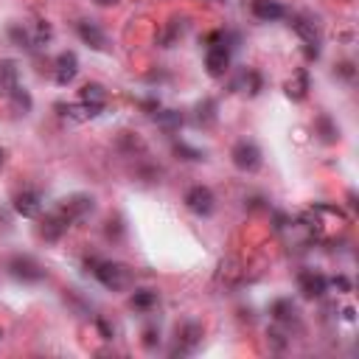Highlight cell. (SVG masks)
<instances>
[{
	"mask_svg": "<svg viewBox=\"0 0 359 359\" xmlns=\"http://www.w3.org/2000/svg\"><path fill=\"white\" fill-rule=\"evenodd\" d=\"M20 87V67L14 59H0V93L8 98Z\"/></svg>",
	"mask_w": 359,
	"mask_h": 359,
	"instance_id": "obj_16",
	"label": "cell"
},
{
	"mask_svg": "<svg viewBox=\"0 0 359 359\" xmlns=\"http://www.w3.org/2000/svg\"><path fill=\"white\" fill-rule=\"evenodd\" d=\"M328 286H334V289H337V292H342V294H345V292H351V280H348L345 275H334V278L328 280Z\"/></svg>",
	"mask_w": 359,
	"mask_h": 359,
	"instance_id": "obj_28",
	"label": "cell"
},
{
	"mask_svg": "<svg viewBox=\"0 0 359 359\" xmlns=\"http://www.w3.org/2000/svg\"><path fill=\"white\" fill-rule=\"evenodd\" d=\"M250 11L261 22H275V20H283L286 17V6L280 0H252L250 3Z\"/></svg>",
	"mask_w": 359,
	"mask_h": 359,
	"instance_id": "obj_15",
	"label": "cell"
},
{
	"mask_svg": "<svg viewBox=\"0 0 359 359\" xmlns=\"http://www.w3.org/2000/svg\"><path fill=\"white\" fill-rule=\"evenodd\" d=\"M79 101H81L93 115H98V112L107 107V90H104V84L87 81V84L79 90Z\"/></svg>",
	"mask_w": 359,
	"mask_h": 359,
	"instance_id": "obj_12",
	"label": "cell"
},
{
	"mask_svg": "<svg viewBox=\"0 0 359 359\" xmlns=\"http://www.w3.org/2000/svg\"><path fill=\"white\" fill-rule=\"evenodd\" d=\"M93 275L98 278V283L109 292H121L132 283V269L121 261H95L93 264Z\"/></svg>",
	"mask_w": 359,
	"mask_h": 359,
	"instance_id": "obj_2",
	"label": "cell"
},
{
	"mask_svg": "<svg viewBox=\"0 0 359 359\" xmlns=\"http://www.w3.org/2000/svg\"><path fill=\"white\" fill-rule=\"evenodd\" d=\"M76 34H79V39H81L84 45H90V48H95V50H107V48H109L104 28H101L98 22H93V20H81V22L76 25Z\"/></svg>",
	"mask_w": 359,
	"mask_h": 359,
	"instance_id": "obj_11",
	"label": "cell"
},
{
	"mask_svg": "<svg viewBox=\"0 0 359 359\" xmlns=\"http://www.w3.org/2000/svg\"><path fill=\"white\" fill-rule=\"evenodd\" d=\"M154 303H157V292H154V289H135V294H132V309L149 311Z\"/></svg>",
	"mask_w": 359,
	"mask_h": 359,
	"instance_id": "obj_24",
	"label": "cell"
},
{
	"mask_svg": "<svg viewBox=\"0 0 359 359\" xmlns=\"http://www.w3.org/2000/svg\"><path fill=\"white\" fill-rule=\"evenodd\" d=\"M199 339H202V325H199V323H182V325L177 328V348H180L182 353L194 351V348L199 345Z\"/></svg>",
	"mask_w": 359,
	"mask_h": 359,
	"instance_id": "obj_17",
	"label": "cell"
},
{
	"mask_svg": "<svg viewBox=\"0 0 359 359\" xmlns=\"http://www.w3.org/2000/svg\"><path fill=\"white\" fill-rule=\"evenodd\" d=\"M8 34L20 42V48L34 50V48H39V45H45V42L50 39V25H48V22H36V25H14Z\"/></svg>",
	"mask_w": 359,
	"mask_h": 359,
	"instance_id": "obj_5",
	"label": "cell"
},
{
	"mask_svg": "<svg viewBox=\"0 0 359 359\" xmlns=\"http://www.w3.org/2000/svg\"><path fill=\"white\" fill-rule=\"evenodd\" d=\"M269 314H272L280 325H292V323H297V306L292 303V297H280V300H275V303L269 306Z\"/></svg>",
	"mask_w": 359,
	"mask_h": 359,
	"instance_id": "obj_19",
	"label": "cell"
},
{
	"mask_svg": "<svg viewBox=\"0 0 359 359\" xmlns=\"http://www.w3.org/2000/svg\"><path fill=\"white\" fill-rule=\"evenodd\" d=\"M3 163H6V149L0 146V168H3Z\"/></svg>",
	"mask_w": 359,
	"mask_h": 359,
	"instance_id": "obj_30",
	"label": "cell"
},
{
	"mask_svg": "<svg viewBox=\"0 0 359 359\" xmlns=\"http://www.w3.org/2000/svg\"><path fill=\"white\" fill-rule=\"evenodd\" d=\"M8 104H11V109H14L17 115H28L34 101H31V93H28L22 84H20V87H17V90L8 95Z\"/></svg>",
	"mask_w": 359,
	"mask_h": 359,
	"instance_id": "obj_22",
	"label": "cell"
},
{
	"mask_svg": "<svg viewBox=\"0 0 359 359\" xmlns=\"http://www.w3.org/2000/svg\"><path fill=\"white\" fill-rule=\"evenodd\" d=\"M292 28L306 42V56L317 59V53H320V31H317V25L309 17H292Z\"/></svg>",
	"mask_w": 359,
	"mask_h": 359,
	"instance_id": "obj_8",
	"label": "cell"
},
{
	"mask_svg": "<svg viewBox=\"0 0 359 359\" xmlns=\"http://www.w3.org/2000/svg\"><path fill=\"white\" fill-rule=\"evenodd\" d=\"M233 90L255 95V93L261 90V76H258V70H252V67H241L238 76L233 79Z\"/></svg>",
	"mask_w": 359,
	"mask_h": 359,
	"instance_id": "obj_18",
	"label": "cell"
},
{
	"mask_svg": "<svg viewBox=\"0 0 359 359\" xmlns=\"http://www.w3.org/2000/svg\"><path fill=\"white\" fill-rule=\"evenodd\" d=\"M157 345H160V331H157V328H146V331H143V348L154 351Z\"/></svg>",
	"mask_w": 359,
	"mask_h": 359,
	"instance_id": "obj_27",
	"label": "cell"
},
{
	"mask_svg": "<svg viewBox=\"0 0 359 359\" xmlns=\"http://www.w3.org/2000/svg\"><path fill=\"white\" fill-rule=\"evenodd\" d=\"M67 227H70V222H67V216L56 208L53 213H48L45 219H42V227H39V236L45 238V241H59L65 233H67Z\"/></svg>",
	"mask_w": 359,
	"mask_h": 359,
	"instance_id": "obj_14",
	"label": "cell"
},
{
	"mask_svg": "<svg viewBox=\"0 0 359 359\" xmlns=\"http://www.w3.org/2000/svg\"><path fill=\"white\" fill-rule=\"evenodd\" d=\"M309 93V73L306 70H297L289 81H286V95L294 98V101H303Z\"/></svg>",
	"mask_w": 359,
	"mask_h": 359,
	"instance_id": "obj_21",
	"label": "cell"
},
{
	"mask_svg": "<svg viewBox=\"0 0 359 359\" xmlns=\"http://www.w3.org/2000/svg\"><path fill=\"white\" fill-rule=\"evenodd\" d=\"M213 118H216V101L205 98V101L196 107V121H199V123H210Z\"/></svg>",
	"mask_w": 359,
	"mask_h": 359,
	"instance_id": "obj_25",
	"label": "cell"
},
{
	"mask_svg": "<svg viewBox=\"0 0 359 359\" xmlns=\"http://www.w3.org/2000/svg\"><path fill=\"white\" fill-rule=\"evenodd\" d=\"M230 53H233L230 34H224V31L210 34V45L205 50V70H208V76L222 79L230 70Z\"/></svg>",
	"mask_w": 359,
	"mask_h": 359,
	"instance_id": "obj_1",
	"label": "cell"
},
{
	"mask_svg": "<svg viewBox=\"0 0 359 359\" xmlns=\"http://www.w3.org/2000/svg\"><path fill=\"white\" fill-rule=\"evenodd\" d=\"M230 160H233V165L238 168V171H247V174H252V171H258L261 168V149L252 143V140H236L233 143V149H230Z\"/></svg>",
	"mask_w": 359,
	"mask_h": 359,
	"instance_id": "obj_3",
	"label": "cell"
},
{
	"mask_svg": "<svg viewBox=\"0 0 359 359\" xmlns=\"http://www.w3.org/2000/svg\"><path fill=\"white\" fill-rule=\"evenodd\" d=\"M154 121H157V126H160L163 132H168V135L182 126V115H180L177 109H160V112L154 115Z\"/></svg>",
	"mask_w": 359,
	"mask_h": 359,
	"instance_id": "obj_23",
	"label": "cell"
},
{
	"mask_svg": "<svg viewBox=\"0 0 359 359\" xmlns=\"http://www.w3.org/2000/svg\"><path fill=\"white\" fill-rule=\"evenodd\" d=\"M0 339H3V328H0Z\"/></svg>",
	"mask_w": 359,
	"mask_h": 359,
	"instance_id": "obj_31",
	"label": "cell"
},
{
	"mask_svg": "<svg viewBox=\"0 0 359 359\" xmlns=\"http://www.w3.org/2000/svg\"><path fill=\"white\" fill-rule=\"evenodd\" d=\"M185 208L191 210V213H196V216H210L213 213V208H216V196H213V191L208 188V185H191L188 191H185Z\"/></svg>",
	"mask_w": 359,
	"mask_h": 359,
	"instance_id": "obj_6",
	"label": "cell"
},
{
	"mask_svg": "<svg viewBox=\"0 0 359 359\" xmlns=\"http://www.w3.org/2000/svg\"><path fill=\"white\" fill-rule=\"evenodd\" d=\"M59 210L67 216V222L73 224V222H81V219H87L93 210H95V199L90 196V194H70V196H65L62 202H59Z\"/></svg>",
	"mask_w": 359,
	"mask_h": 359,
	"instance_id": "obj_7",
	"label": "cell"
},
{
	"mask_svg": "<svg viewBox=\"0 0 359 359\" xmlns=\"http://www.w3.org/2000/svg\"><path fill=\"white\" fill-rule=\"evenodd\" d=\"M314 129H317V135L323 137V143H337V140H339V126H337V123L331 121V115H325V112L317 115Z\"/></svg>",
	"mask_w": 359,
	"mask_h": 359,
	"instance_id": "obj_20",
	"label": "cell"
},
{
	"mask_svg": "<svg viewBox=\"0 0 359 359\" xmlns=\"http://www.w3.org/2000/svg\"><path fill=\"white\" fill-rule=\"evenodd\" d=\"M6 269H8L11 278L25 280V283H36V280L45 278V269H42L39 261L31 258V255H11L8 264H6Z\"/></svg>",
	"mask_w": 359,
	"mask_h": 359,
	"instance_id": "obj_4",
	"label": "cell"
},
{
	"mask_svg": "<svg viewBox=\"0 0 359 359\" xmlns=\"http://www.w3.org/2000/svg\"><path fill=\"white\" fill-rule=\"evenodd\" d=\"M95 6H101V8H109V6H118L121 0H93Z\"/></svg>",
	"mask_w": 359,
	"mask_h": 359,
	"instance_id": "obj_29",
	"label": "cell"
},
{
	"mask_svg": "<svg viewBox=\"0 0 359 359\" xmlns=\"http://www.w3.org/2000/svg\"><path fill=\"white\" fill-rule=\"evenodd\" d=\"M79 76V56L73 50H62L53 62V79L59 87H67L73 84V79Z\"/></svg>",
	"mask_w": 359,
	"mask_h": 359,
	"instance_id": "obj_9",
	"label": "cell"
},
{
	"mask_svg": "<svg viewBox=\"0 0 359 359\" xmlns=\"http://www.w3.org/2000/svg\"><path fill=\"white\" fill-rule=\"evenodd\" d=\"M14 210L20 216H25V219L39 216V210H42V194L34 191V188H25V191L14 194Z\"/></svg>",
	"mask_w": 359,
	"mask_h": 359,
	"instance_id": "obj_13",
	"label": "cell"
},
{
	"mask_svg": "<svg viewBox=\"0 0 359 359\" xmlns=\"http://www.w3.org/2000/svg\"><path fill=\"white\" fill-rule=\"evenodd\" d=\"M297 286L306 297H323L328 292V278L317 269H300L297 272Z\"/></svg>",
	"mask_w": 359,
	"mask_h": 359,
	"instance_id": "obj_10",
	"label": "cell"
},
{
	"mask_svg": "<svg viewBox=\"0 0 359 359\" xmlns=\"http://www.w3.org/2000/svg\"><path fill=\"white\" fill-rule=\"evenodd\" d=\"M174 151H177V154H185V160H202V151H199V149H191V146L182 143V140L174 143Z\"/></svg>",
	"mask_w": 359,
	"mask_h": 359,
	"instance_id": "obj_26",
	"label": "cell"
}]
</instances>
